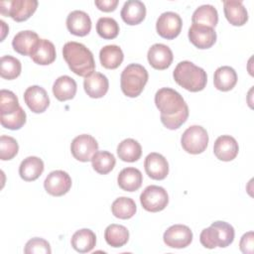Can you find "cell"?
Listing matches in <instances>:
<instances>
[{"label":"cell","mask_w":254,"mask_h":254,"mask_svg":"<svg viewBox=\"0 0 254 254\" xmlns=\"http://www.w3.org/2000/svg\"><path fill=\"white\" fill-rule=\"evenodd\" d=\"M155 104L161 113V122L170 130L180 128L189 117L188 104L173 88H160L155 94Z\"/></svg>","instance_id":"cell-1"},{"label":"cell","mask_w":254,"mask_h":254,"mask_svg":"<svg viewBox=\"0 0 254 254\" xmlns=\"http://www.w3.org/2000/svg\"><path fill=\"white\" fill-rule=\"evenodd\" d=\"M63 56L69 69L75 74L87 77L94 72L93 55L84 45L77 42H67L63 48Z\"/></svg>","instance_id":"cell-2"},{"label":"cell","mask_w":254,"mask_h":254,"mask_svg":"<svg viewBox=\"0 0 254 254\" xmlns=\"http://www.w3.org/2000/svg\"><path fill=\"white\" fill-rule=\"evenodd\" d=\"M173 76L180 86L191 92L202 90L207 82L204 69L189 61L179 63L174 69Z\"/></svg>","instance_id":"cell-3"},{"label":"cell","mask_w":254,"mask_h":254,"mask_svg":"<svg viewBox=\"0 0 254 254\" xmlns=\"http://www.w3.org/2000/svg\"><path fill=\"white\" fill-rule=\"evenodd\" d=\"M234 228L225 221H214L207 228H204L199 235L201 245L208 249L215 247H227L234 240Z\"/></svg>","instance_id":"cell-4"},{"label":"cell","mask_w":254,"mask_h":254,"mask_svg":"<svg viewBox=\"0 0 254 254\" xmlns=\"http://www.w3.org/2000/svg\"><path fill=\"white\" fill-rule=\"evenodd\" d=\"M147 69L139 64H131L127 65L120 77V85L122 92L128 97H137L143 91L148 81Z\"/></svg>","instance_id":"cell-5"},{"label":"cell","mask_w":254,"mask_h":254,"mask_svg":"<svg viewBox=\"0 0 254 254\" xmlns=\"http://www.w3.org/2000/svg\"><path fill=\"white\" fill-rule=\"evenodd\" d=\"M37 0H10L0 2V13L16 22L28 20L37 10Z\"/></svg>","instance_id":"cell-6"},{"label":"cell","mask_w":254,"mask_h":254,"mask_svg":"<svg viewBox=\"0 0 254 254\" xmlns=\"http://www.w3.org/2000/svg\"><path fill=\"white\" fill-rule=\"evenodd\" d=\"M181 144L186 152L192 155L200 154L207 147L208 134L203 127L192 125L183 133Z\"/></svg>","instance_id":"cell-7"},{"label":"cell","mask_w":254,"mask_h":254,"mask_svg":"<svg viewBox=\"0 0 254 254\" xmlns=\"http://www.w3.org/2000/svg\"><path fill=\"white\" fill-rule=\"evenodd\" d=\"M140 202L143 208L150 212H158L168 205L169 195L167 190L159 186H148L140 195Z\"/></svg>","instance_id":"cell-8"},{"label":"cell","mask_w":254,"mask_h":254,"mask_svg":"<svg viewBox=\"0 0 254 254\" xmlns=\"http://www.w3.org/2000/svg\"><path fill=\"white\" fill-rule=\"evenodd\" d=\"M183 21L181 16L175 12L162 13L156 23L157 33L164 39L173 40L178 37L182 31Z\"/></svg>","instance_id":"cell-9"},{"label":"cell","mask_w":254,"mask_h":254,"mask_svg":"<svg viewBox=\"0 0 254 254\" xmlns=\"http://www.w3.org/2000/svg\"><path fill=\"white\" fill-rule=\"evenodd\" d=\"M98 150L97 141L88 134H81L76 136L71 144L70 151L74 159L80 162L91 161L93 155Z\"/></svg>","instance_id":"cell-10"},{"label":"cell","mask_w":254,"mask_h":254,"mask_svg":"<svg viewBox=\"0 0 254 254\" xmlns=\"http://www.w3.org/2000/svg\"><path fill=\"white\" fill-rule=\"evenodd\" d=\"M164 242L171 248H185L192 241V232L190 228L184 224H175L170 226L164 233Z\"/></svg>","instance_id":"cell-11"},{"label":"cell","mask_w":254,"mask_h":254,"mask_svg":"<svg viewBox=\"0 0 254 254\" xmlns=\"http://www.w3.org/2000/svg\"><path fill=\"white\" fill-rule=\"evenodd\" d=\"M44 187L47 192L51 195L62 196L70 190L71 178L64 171H53L47 176L44 182Z\"/></svg>","instance_id":"cell-12"},{"label":"cell","mask_w":254,"mask_h":254,"mask_svg":"<svg viewBox=\"0 0 254 254\" xmlns=\"http://www.w3.org/2000/svg\"><path fill=\"white\" fill-rule=\"evenodd\" d=\"M189 39L198 49H209L216 42V32L213 28L192 24L189 29Z\"/></svg>","instance_id":"cell-13"},{"label":"cell","mask_w":254,"mask_h":254,"mask_svg":"<svg viewBox=\"0 0 254 254\" xmlns=\"http://www.w3.org/2000/svg\"><path fill=\"white\" fill-rule=\"evenodd\" d=\"M24 100L27 106L35 113L44 112L50 105L47 91L39 85L29 86L24 92Z\"/></svg>","instance_id":"cell-14"},{"label":"cell","mask_w":254,"mask_h":254,"mask_svg":"<svg viewBox=\"0 0 254 254\" xmlns=\"http://www.w3.org/2000/svg\"><path fill=\"white\" fill-rule=\"evenodd\" d=\"M146 174L153 180H164L169 174V164L167 159L156 152L150 153L144 162Z\"/></svg>","instance_id":"cell-15"},{"label":"cell","mask_w":254,"mask_h":254,"mask_svg":"<svg viewBox=\"0 0 254 254\" xmlns=\"http://www.w3.org/2000/svg\"><path fill=\"white\" fill-rule=\"evenodd\" d=\"M238 151V143L230 135L219 136L213 145V153L215 157L223 162H229L235 159Z\"/></svg>","instance_id":"cell-16"},{"label":"cell","mask_w":254,"mask_h":254,"mask_svg":"<svg viewBox=\"0 0 254 254\" xmlns=\"http://www.w3.org/2000/svg\"><path fill=\"white\" fill-rule=\"evenodd\" d=\"M149 64L156 69L168 68L173 62L172 50L164 44H154L147 54Z\"/></svg>","instance_id":"cell-17"},{"label":"cell","mask_w":254,"mask_h":254,"mask_svg":"<svg viewBox=\"0 0 254 254\" xmlns=\"http://www.w3.org/2000/svg\"><path fill=\"white\" fill-rule=\"evenodd\" d=\"M66 28L72 35L84 37L91 30L90 17L84 11L74 10L66 18Z\"/></svg>","instance_id":"cell-18"},{"label":"cell","mask_w":254,"mask_h":254,"mask_svg":"<svg viewBox=\"0 0 254 254\" xmlns=\"http://www.w3.org/2000/svg\"><path fill=\"white\" fill-rule=\"evenodd\" d=\"M40 40L38 34L34 31H21L13 38L12 47L20 55L31 56Z\"/></svg>","instance_id":"cell-19"},{"label":"cell","mask_w":254,"mask_h":254,"mask_svg":"<svg viewBox=\"0 0 254 254\" xmlns=\"http://www.w3.org/2000/svg\"><path fill=\"white\" fill-rule=\"evenodd\" d=\"M83 87L89 97L101 98L108 91L109 82L104 74L95 71L85 77L83 81Z\"/></svg>","instance_id":"cell-20"},{"label":"cell","mask_w":254,"mask_h":254,"mask_svg":"<svg viewBox=\"0 0 254 254\" xmlns=\"http://www.w3.org/2000/svg\"><path fill=\"white\" fill-rule=\"evenodd\" d=\"M121 18L128 25H138L146 17V6L139 0H128L121 9Z\"/></svg>","instance_id":"cell-21"},{"label":"cell","mask_w":254,"mask_h":254,"mask_svg":"<svg viewBox=\"0 0 254 254\" xmlns=\"http://www.w3.org/2000/svg\"><path fill=\"white\" fill-rule=\"evenodd\" d=\"M224 15L227 21L233 26H243L248 21V13L241 1H223Z\"/></svg>","instance_id":"cell-22"},{"label":"cell","mask_w":254,"mask_h":254,"mask_svg":"<svg viewBox=\"0 0 254 254\" xmlns=\"http://www.w3.org/2000/svg\"><path fill=\"white\" fill-rule=\"evenodd\" d=\"M118 186L126 191H135L140 189L143 183L142 173L133 167L123 169L117 177Z\"/></svg>","instance_id":"cell-23"},{"label":"cell","mask_w":254,"mask_h":254,"mask_svg":"<svg viewBox=\"0 0 254 254\" xmlns=\"http://www.w3.org/2000/svg\"><path fill=\"white\" fill-rule=\"evenodd\" d=\"M77 85L75 80L68 75H62L56 79L53 85V93L60 101L72 99L76 93Z\"/></svg>","instance_id":"cell-24"},{"label":"cell","mask_w":254,"mask_h":254,"mask_svg":"<svg viewBox=\"0 0 254 254\" xmlns=\"http://www.w3.org/2000/svg\"><path fill=\"white\" fill-rule=\"evenodd\" d=\"M237 82V73L233 67L228 65L219 66L214 71V87L220 91L231 90Z\"/></svg>","instance_id":"cell-25"},{"label":"cell","mask_w":254,"mask_h":254,"mask_svg":"<svg viewBox=\"0 0 254 254\" xmlns=\"http://www.w3.org/2000/svg\"><path fill=\"white\" fill-rule=\"evenodd\" d=\"M44 172V162L42 159L30 156L24 159L19 167V175L26 182L36 181Z\"/></svg>","instance_id":"cell-26"},{"label":"cell","mask_w":254,"mask_h":254,"mask_svg":"<svg viewBox=\"0 0 254 254\" xmlns=\"http://www.w3.org/2000/svg\"><path fill=\"white\" fill-rule=\"evenodd\" d=\"M70 243L75 251L79 253H87L95 247L96 236L92 230L82 228L73 233Z\"/></svg>","instance_id":"cell-27"},{"label":"cell","mask_w":254,"mask_h":254,"mask_svg":"<svg viewBox=\"0 0 254 254\" xmlns=\"http://www.w3.org/2000/svg\"><path fill=\"white\" fill-rule=\"evenodd\" d=\"M56 48L52 42L46 39H41L30 56L34 63L41 65H48L56 60Z\"/></svg>","instance_id":"cell-28"},{"label":"cell","mask_w":254,"mask_h":254,"mask_svg":"<svg viewBox=\"0 0 254 254\" xmlns=\"http://www.w3.org/2000/svg\"><path fill=\"white\" fill-rule=\"evenodd\" d=\"M124 55L121 50L116 45L104 46L99 52V60L103 67L108 69L117 68L123 62Z\"/></svg>","instance_id":"cell-29"},{"label":"cell","mask_w":254,"mask_h":254,"mask_svg":"<svg viewBox=\"0 0 254 254\" xmlns=\"http://www.w3.org/2000/svg\"><path fill=\"white\" fill-rule=\"evenodd\" d=\"M192 24L213 28L218 22V13L214 6L205 4L194 10L191 17Z\"/></svg>","instance_id":"cell-30"},{"label":"cell","mask_w":254,"mask_h":254,"mask_svg":"<svg viewBox=\"0 0 254 254\" xmlns=\"http://www.w3.org/2000/svg\"><path fill=\"white\" fill-rule=\"evenodd\" d=\"M117 155L122 161L133 163L140 159L142 155V147L138 141L127 138L119 143L117 147Z\"/></svg>","instance_id":"cell-31"},{"label":"cell","mask_w":254,"mask_h":254,"mask_svg":"<svg viewBox=\"0 0 254 254\" xmlns=\"http://www.w3.org/2000/svg\"><path fill=\"white\" fill-rule=\"evenodd\" d=\"M104 238L107 244L111 247H122L128 242L129 231L123 225L112 223L106 227Z\"/></svg>","instance_id":"cell-32"},{"label":"cell","mask_w":254,"mask_h":254,"mask_svg":"<svg viewBox=\"0 0 254 254\" xmlns=\"http://www.w3.org/2000/svg\"><path fill=\"white\" fill-rule=\"evenodd\" d=\"M137 207L135 201L127 196H121L116 198L111 205V211L113 215L120 219H129L136 213Z\"/></svg>","instance_id":"cell-33"},{"label":"cell","mask_w":254,"mask_h":254,"mask_svg":"<svg viewBox=\"0 0 254 254\" xmlns=\"http://www.w3.org/2000/svg\"><path fill=\"white\" fill-rule=\"evenodd\" d=\"M91 164L93 170L96 173L100 175H106L113 170L116 164V160L113 154L107 151H97L91 159Z\"/></svg>","instance_id":"cell-34"},{"label":"cell","mask_w":254,"mask_h":254,"mask_svg":"<svg viewBox=\"0 0 254 254\" xmlns=\"http://www.w3.org/2000/svg\"><path fill=\"white\" fill-rule=\"evenodd\" d=\"M22 70L20 61L12 56H3L0 61L1 77L11 80L18 77Z\"/></svg>","instance_id":"cell-35"},{"label":"cell","mask_w":254,"mask_h":254,"mask_svg":"<svg viewBox=\"0 0 254 254\" xmlns=\"http://www.w3.org/2000/svg\"><path fill=\"white\" fill-rule=\"evenodd\" d=\"M96 32L105 40H112L119 34L118 23L110 17H101L96 23Z\"/></svg>","instance_id":"cell-36"},{"label":"cell","mask_w":254,"mask_h":254,"mask_svg":"<svg viewBox=\"0 0 254 254\" xmlns=\"http://www.w3.org/2000/svg\"><path fill=\"white\" fill-rule=\"evenodd\" d=\"M19 100L14 92L2 89L0 92V114L9 115L19 109Z\"/></svg>","instance_id":"cell-37"},{"label":"cell","mask_w":254,"mask_h":254,"mask_svg":"<svg viewBox=\"0 0 254 254\" xmlns=\"http://www.w3.org/2000/svg\"><path fill=\"white\" fill-rule=\"evenodd\" d=\"M26 112L20 106L17 111L9 115H0V122L4 128L10 130H18L26 123Z\"/></svg>","instance_id":"cell-38"},{"label":"cell","mask_w":254,"mask_h":254,"mask_svg":"<svg viewBox=\"0 0 254 254\" xmlns=\"http://www.w3.org/2000/svg\"><path fill=\"white\" fill-rule=\"evenodd\" d=\"M19 151V145L17 141L10 136L2 135L0 137V159L7 161L13 159Z\"/></svg>","instance_id":"cell-39"},{"label":"cell","mask_w":254,"mask_h":254,"mask_svg":"<svg viewBox=\"0 0 254 254\" xmlns=\"http://www.w3.org/2000/svg\"><path fill=\"white\" fill-rule=\"evenodd\" d=\"M24 252L26 254H51L52 249L50 243L39 237H35L30 239L24 248Z\"/></svg>","instance_id":"cell-40"},{"label":"cell","mask_w":254,"mask_h":254,"mask_svg":"<svg viewBox=\"0 0 254 254\" xmlns=\"http://www.w3.org/2000/svg\"><path fill=\"white\" fill-rule=\"evenodd\" d=\"M239 248L242 253L244 254H253L254 252V235L252 231H249L245 234L240 239L239 243Z\"/></svg>","instance_id":"cell-41"},{"label":"cell","mask_w":254,"mask_h":254,"mask_svg":"<svg viewBox=\"0 0 254 254\" xmlns=\"http://www.w3.org/2000/svg\"><path fill=\"white\" fill-rule=\"evenodd\" d=\"M96 7L103 12H112L118 5V0H95Z\"/></svg>","instance_id":"cell-42"},{"label":"cell","mask_w":254,"mask_h":254,"mask_svg":"<svg viewBox=\"0 0 254 254\" xmlns=\"http://www.w3.org/2000/svg\"><path fill=\"white\" fill-rule=\"evenodd\" d=\"M0 24H1V31H2L1 41H3V40H4V38H5V35L7 34V32H8V30H9V29H7V30H5V29H4V28L7 26V25H6V23H5L4 21H2V20H1V21H0Z\"/></svg>","instance_id":"cell-43"}]
</instances>
